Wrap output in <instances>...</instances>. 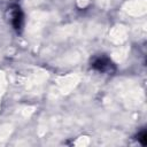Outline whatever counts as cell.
I'll return each mask as SVG.
<instances>
[{
	"mask_svg": "<svg viewBox=\"0 0 147 147\" xmlns=\"http://www.w3.org/2000/svg\"><path fill=\"white\" fill-rule=\"evenodd\" d=\"M91 67L99 71V72H108L111 74L115 71V65L111 62V60L105 55H99L95 56L92 61H91Z\"/></svg>",
	"mask_w": 147,
	"mask_h": 147,
	"instance_id": "6da1fadb",
	"label": "cell"
},
{
	"mask_svg": "<svg viewBox=\"0 0 147 147\" xmlns=\"http://www.w3.org/2000/svg\"><path fill=\"white\" fill-rule=\"evenodd\" d=\"M23 18H24V15L21 10V8L18 6H15L11 10V24L14 26L15 30H21L22 26H23Z\"/></svg>",
	"mask_w": 147,
	"mask_h": 147,
	"instance_id": "7a4b0ae2",
	"label": "cell"
},
{
	"mask_svg": "<svg viewBox=\"0 0 147 147\" xmlns=\"http://www.w3.org/2000/svg\"><path fill=\"white\" fill-rule=\"evenodd\" d=\"M138 141L142 145V146H146L147 145V132H146V130H142V131H140L139 133H138Z\"/></svg>",
	"mask_w": 147,
	"mask_h": 147,
	"instance_id": "3957f363",
	"label": "cell"
}]
</instances>
